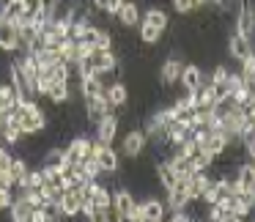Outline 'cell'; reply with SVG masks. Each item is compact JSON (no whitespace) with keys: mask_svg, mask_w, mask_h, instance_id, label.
Returning <instances> with one entry per match:
<instances>
[{"mask_svg":"<svg viewBox=\"0 0 255 222\" xmlns=\"http://www.w3.org/2000/svg\"><path fill=\"white\" fill-rule=\"evenodd\" d=\"M14 115H17V121H19L22 134H39V132H44V126H47V115L36 102H22V105H17Z\"/></svg>","mask_w":255,"mask_h":222,"instance_id":"1","label":"cell"},{"mask_svg":"<svg viewBox=\"0 0 255 222\" xmlns=\"http://www.w3.org/2000/svg\"><path fill=\"white\" fill-rule=\"evenodd\" d=\"M94 156V140L88 137H72L69 145L63 148V162L69 165H80L83 159H91Z\"/></svg>","mask_w":255,"mask_h":222,"instance_id":"2","label":"cell"},{"mask_svg":"<svg viewBox=\"0 0 255 222\" xmlns=\"http://www.w3.org/2000/svg\"><path fill=\"white\" fill-rule=\"evenodd\" d=\"M145 145H148V137H145V132H143L140 126H134V129H129V132L124 134L121 151L129 156V159H137V156L145 151Z\"/></svg>","mask_w":255,"mask_h":222,"instance_id":"3","label":"cell"},{"mask_svg":"<svg viewBox=\"0 0 255 222\" xmlns=\"http://www.w3.org/2000/svg\"><path fill=\"white\" fill-rule=\"evenodd\" d=\"M94 159H96V165L102 167V173H116L118 167H121V159H118L116 148H113V145H102V143H96V140H94Z\"/></svg>","mask_w":255,"mask_h":222,"instance_id":"4","label":"cell"},{"mask_svg":"<svg viewBox=\"0 0 255 222\" xmlns=\"http://www.w3.org/2000/svg\"><path fill=\"white\" fill-rule=\"evenodd\" d=\"M88 61H91L94 74H99V77H105V74H110L118 69V58L113 55V50H94L88 55Z\"/></svg>","mask_w":255,"mask_h":222,"instance_id":"5","label":"cell"},{"mask_svg":"<svg viewBox=\"0 0 255 222\" xmlns=\"http://www.w3.org/2000/svg\"><path fill=\"white\" fill-rule=\"evenodd\" d=\"M178 83H181L184 91L195 94V91H198L203 83H209V80H206V74H203V69H200V66H195V63H187V66L181 69V77H178Z\"/></svg>","mask_w":255,"mask_h":222,"instance_id":"6","label":"cell"},{"mask_svg":"<svg viewBox=\"0 0 255 222\" xmlns=\"http://www.w3.org/2000/svg\"><path fill=\"white\" fill-rule=\"evenodd\" d=\"M0 50L3 52H17L19 50V33L17 25L0 17Z\"/></svg>","mask_w":255,"mask_h":222,"instance_id":"7","label":"cell"},{"mask_svg":"<svg viewBox=\"0 0 255 222\" xmlns=\"http://www.w3.org/2000/svg\"><path fill=\"white\" fill-rule=\"evenodd\" d=\"M116 132H118V115L107 112V115L102 118L99 123H96V143L113 145V140H116Z\"/></svg>","mask_w":255,"mask_h":222,"instance_id":"8","label":"cell"},{"mask_svg":"<svg viewBox=\"0 0 255 222\" xmlns=\"http://www.w3.org/2000/svg\"><path fill=\"white\" fill-rule=\"evenodd\" d=\"M253 3H242L236 11V33L244 36V39H253Z\"/></svg>","mask_w":255,"mask_h":222,"instance_id":"9","label":"cell"},{"mask_svg":"<svg viewBox=\"0 0 255 222\" xmlns=\"http://www.w3.org/2000/svg\"><path fill=\"white\" fill-rule=\"evenodd\" d=\"M181 61H178L176 55L173 58H167L165 63H162L159 66V77H162V85H165V88H173V85L178 83V77H181Z\"/></svg>","mask_w":255,"mask_h":222,"instance_id":"10","label":"cell"},{"mask_svg":"<svg viewBox=\"0 0 255 222\" xmlns=\"http://www.w3.org/2000/svg\"><path fill=\"white\" fill-rule=\"evenodd\" d=\"M80 206H83V200H80L77 189H66L63 198L58 200V211H61V217H72V220L80 214Z\"/></svg>","mask_w":255,"mask_h":222,"instance_id":"11","label":"cell"},{"mask_svg":"<svg viewBox=\"0 0 255 222\" xmlns=\"http://www.w3.org/2000/svg\"><path fill=\"white\" fill-rule=\"evenodd\" d=\"M105 102L110 105V110L113 107H121V105H127V99H129V91H127V85L124 83H110V85H105Z\"/></svg>","mask_w":255,"mask_h":222,"instance_id":"12","label":"cell"},{"mask_svg":"<svg viewBox=\"0 0 255 222\" xmlns=\"http://www.w3.org/2000/svg\"><path fill=\"white\" fill-rule=\"evenodd\" d=\"M228 145H231V143H228V137H225L222 132H211L209 137L203 140L200 151H206L209 156H214V159H217L220 154H225V151H228Z\"/></svg>","mask_w":255,"mask_h":222,"instance_id":"13","label":"cell"},{"mask_svg":"<svg viewBox=\"0 0 255 222\" xmlns=\"http://www.w3.org/2000/svg\"><path fill=\"white\" fill-rule=\"evenodd\" d=\"M107 112H110V105L105 102V96H91V99H85V115H88V121L99 123Z\"/></svg>","mask_w":255,"mask_h":222,"instance_id":"14","label":"cell"},{"mask_svg":"<svg viewBox=\"0 0 255 222\" xmlns=\"http://www.w3.org/2000/svg\"><path fill=\"white\" fill-rule=\"evenodd\" d=\"M165 209H167V206L162 203V200L151 198V200H145V203H140V220H143V222L165 220Z\"/></svg>","mask_w":255,"mask_h":222,"instance_id":"15","label":"cell"},{"mask_svg":"<svg viewBox=\"0 0 255 222\" xmlns=\"http://www.w3.org/2000/svg\"><path fill=\"white\" fill-rule=\"evenodd\" d=\"M134 195L129 192V189H118L116 195H113V214H132V209H134Z\"/></svg>","mask_w":255,"mask_h":222,"instance_id":"16","label":"cell"},{"mask_svg":"<svg viewBox=\"0 0 255 222\" xmlns=\"http://www.w3.org/2000/svg\"><path fill=\"white\" fill-rule=\"evenodd\" d=\"M228 50H231V55L236 61H244L247 55H253V39H244V36L233 33L231 41H228Z\"/></svg>","mask_w":255,"mask_h":222,"instance_id":"17","label":"cell"},{"mask_svg":"<svg viewBox=\"0 0 255 222\" xmlns=\"http://www.w3.org/2000/svg\"><path fill=\"white\" fill-rule=\"evenodd\" d=\"M105 77L99 74H91V77H83L80 80V91H83V99H91V96H102L105 94Z\"/></svg>","mask_w":255,"mask_h":222,"instance_id":"18","label":"cell"},{"mask_svg":"<svg viewBox=\"0 0 255 222\" xmlns=\"http://www.w3.org/2000/svg\"><path fill=\"white\" fill-rule=\"evenodd\" d=\"M118 22L124 25V28H134V25L140 22V8L137 3H132V0H124V6L118 8Z\"/></svg>","mask_w":255,"mask_h":222,"instance_id":"19","label":"cell"},{"mask_svg":"<svg viewBox=\"0 0 255 222\" xmlns=\"http://www.w3.org/2000/svg\"><path fill=\"white\" fill-rule=\"evenodd\" d=\"M91 206L94 209H110L113 211V192L107 187L94 181V189H91Z\"/></svg>","mask_w":255,"mask_h":222,"instance_id":"20","label":"cell"},{"mask_svg":"<svg viewBox=\"0 0 255 222\" xmlns=\"http://www.w3.org/2000/svg\"><path fill=\"white\" fill-rule=\"evenodd\" d=\"M156 178H159V184L167 189V192H170V189L176 187V178H178V173L173 170V167L167 165V162H159V165H156Z\"/></svg>","mask_w":255,"mask_h":222,"instance_id":"21","label":"cell"},{"mask_svg":"<svg viewBox=\"0 0 255 222\" xmlns=\"http://www.w3.org/2000/svg\"><path fill=\"white\" fill-rule=\"evenodd\" d=\"M47 99L55 102V105H66V102L72 99L69 83H52V85H50V94H47Z\"/></svg>","mask_w":255,"mask_h":222,"instance_id":"22","label":"cell"},{"mask_svg":"<svg viewBox=\"0 0 255 222\" xmlns=\"http://www.w3.org/2000/svg\"><path fill=\"white\" fill-rule=\"evenodd\" d=\"M167 206H170L173 211H187V206H189V195L184 192V189L173 187L170 192H167Z\"/></svg>","mask_w":255,"mask_h":222,"instance_id":"23","label":"cell"},{"mask_svg":"<svg viewBox=\"0 0 255 222\" xmlns=\"http://www.w3.org/2000/svg\"><path fill=\"white\" fill-rule=\"evenodd\" d=\"M41 184H44V173H41V167H39V170H28V173H25V176L17 181V187L19 189H39Z\"/></svg>","mask_w":255,"mask_h":222,"instance_id":"24","label":"cell"},{"mask_svg":"<svg viewBox=\"0 0 255 222\" xmlns=\"http://www.w3.org/2000/svg\"><path fill=\"white\" fill-rule=\"evenodd\" d=\"M162 33H165V30L154 28V25H145V22H140V41H143L145 47H154V44H159Z\"/></svg>","mask_w":255,"mask_h":222,"instance_id":"25","label":"cell"},{"mask_svg":"<svg viewBox=\"0 0 255 222\" xmlns=\"http://www.w3.org/2000/svg\"><path fill=\"white\" fill-rule=\"evenodd\" d=\"M143 22L145 25H154V28H159V30H165L167 28V14L162 11V8H148L145 17H143Z\"/></svg>","mask_w":255,"mask_h":222,"instance_id":"26","label":"cell"},{"mask_svg":"<svg viewBox=\"0 0 255 222\" xmlns=\"http://www.w3.org/2000/svg\"><path fill=\"white\" fill-rule=\"evenodd\" d=\"M63 165V148H50L44 154V167H61Z\"/></svg>","mask_w":255,"mask_h":222,"instance_id":"27","label":"cell"},{"mask_svg":"<svg viewBox=\"0 0 255 222\" xmlns=\"http://www.w3.org/2000/svg\"><path fill=\"white\" fill-rule=\"evenodd\" d=\"M8 173H11L14 181H19V178H22L25 173H28V162L19 159V156H14V159H11V167H8Z\"/></svg>","mask_w":255,"mask_h":222,"instance_id":"28","label":"cell"},{"mask_svg":"<svg viewBox=\"0 0 255 222\" xmlns=\"http://www.w3.org/2000/svg\"><path fill=\"white\" fill-rule=\"evenodd\" d=\"M173 8H176L178 14H189V11H195V8H200V0H173Z\"/></svg>","mask_w":255,"mask_h":222,"instance_id":"29","label":"cell"},{"mask_svg":"<svg viewBox=\"0 0 255 222\" xmlns=\"http://www.w3.org/2000/svg\"><path fill=\"white\" fill-rule=\"evenodd\" d=\"M14 203V189H6V187H0V211H8Z\"/></svg>","mask_w":255,"mask_h":222,"instance_id":"30","label":"cell"},{"mask_svg":"<svg viewBox=\"0 0 255 222\" xmlns=\"http://www.w3.org/2000/svg\"><path fill=\"white\" fill-rule=\"evenodd\" d=\"M228 74H231V72H228V66H222V63H220V66H214V72H211V80H209V83H211V85L228 83Z\"/></svg>","mask_w":255,"mask_h":222,"instance_id":"31","label":"cell"},{"mask_svg":"<svg viewBox=\"0 0 255 222\" xmlns=\"http://www.w3.org/2000/svg\"><path fill=\"white\" fill-rule=\"evenodd\" d=\"M170 222H192V217H189L187 211H173Z\"/></svg>","mask_w":255,"mask_h":222,"instance_id":"32","label":"cell"},{"mask_svg":"<svg viewBox=\"0 0 255 222\" xmlns=\"http://www.w3.org/2000/svg\"><path fill=\"white\" fill-rule=\"evenodd\" d=\"M110 3H113V0H94V8H96V11H105V14H107Z\"/></svg>","mask_w":255,"mask_h":222,"instance_id":"33","label":"cell"},{"mask_svg":"<svg viewBox=\"0 0 255 222\" xmlns=\"http://www.w3.org/2000/svg\"><path fill=\"white\" fill-rule=\"evenodd\" d=\"M116 222H134V220H132L129 214H118V217H116Z\"/></svg>","mask_w":255,"mask_h":222,"instance_id":"34","label":"cell"},{"mask_svg":"<svg viewBox=\"0 0 255 222\" xmlns=\"http://www.w3.org/2000/svg\"><path fill=\"white\" fill-rule=\"evenodd\" d=\"M211 3H222V0H211Z\"/></svg>","mask_w":255,"mask_h":222,"instance_id":"35","label":"cell"},{"mask_svg":"<svg viewBox=\"0 0 255 222\" xmlns=\"http://www.w3.org/2000/svg\"><path fill=\"white\" fill-rule=\"evenodd\" d=\"M156 222H165V220H156Z\"/></svg>","mask_w":255,"mask_h":222,"instance_id":"36","label":"cell"},{"mask_svg":"<svg viewBox=\"0 0 255 222\" xmlns=\"http://www.w3.org/2000/svg\"><path fill=\"white\" fill-rule=\"evenodd\" d=\"M0 151H3V145H0Z\"/></svg>","mask_w":255,"mask_h":222,"instance_id":"37","label":"cell"}]
</instances>
